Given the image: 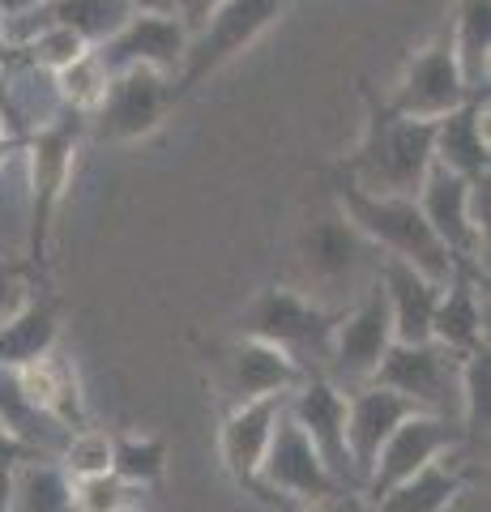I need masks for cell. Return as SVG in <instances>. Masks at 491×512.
<instances>
[{"mask_svg": "<svg viewBox=\"0 0 491 512\" xmlns=\"http://www.w3.org/2000/svg\"><path fill=\"white\" fill-rule=\"evenodd\" d=\"M368 120H363L359 146L342 158V175L363 192H389V197H415L427 167H432L436 120H410L389 111L385 99L363 86Z\"/></svg>", "mask_w": 491, "mask_h": 512, "instance_id": "6da1fadb", "label": "cell"}, {"mask_svg": "<svg viewBox=\"0 0 491 512\" xmlns=\"http://www.w3.org/2000/svg\"><path fill=\"white\" fill-rule=\"evenodd\" d=\"M334 201L342 218L368 239L376 252L398 256V261L415 265L419 274L449 282L457 274V261L449 256V248L436 239V231L427 227V218L419 210L415 197H389V192H363L359 184H351L342 171H334Z\"/></svg>", "mask_w": 491, "mask_h": 512, "instance_id": "7a4b0ae2", "label": "cell"}, {"mask_svg": "<svg viewBox=\"0 0 491 512\" xmlns=\"http://www.w3.org/2000/svg\"><path fill=\"white\" fill-rule=\"evenodd\" d=\"M82 137H86V116H77V111L65 107L60 116H52L43 128H35V133L22 141V154H26V167H30L26 256L35 269L47 265V239H52L56 214H60V205H65Z\"/></svg>", "mask_w": 491, "mask_h": 512, "instance_id": "3957f363", "label": "cell"}, {"mask_svg": "<svg viewBox=\"0 0 491 512\" xmlns=\"http://www.w3.org/2000/svg\"><path fill=\"white\" fill-rule=\"evenodd\" d=\"M282 9H287V0H218L214 13L184 43V64L171 77V99L184 103L218 69H227L235 56L248 52L282 18Z\"/></svg>", "mask_w": 491, "mask_h": 512, "instance_id": "277c9868", "label": "cell"}, {"mask_svg": "<svg viewBox=\"0 0 491 512\" xmlns=\"http://www.w3.org/2000/svg\"><path fill=\"white\" fill-rule=\"evenodd\" d=\"M342 312H325L295 286H265L244 312V338H261L287 350L304 372H321L329 363V338H334Z\"/></svg>", "mask_w": 491, "mask_h": 512, "instance_id": "5b68a950", "label": "cell"}, {"mask_svg": "<svg viewBox=\"0 0 491 512\" xmlns=\"http://www.w3.org/2000/svg\"><path fill=\"white\" fill-rule=\"evenodd\" d=\"M261 495H287V500H304V504H329L342 500V495H355L321 461V453L312 448V440L299 431V423L287 414V402H282V414L274 423V436H269V448L261 457L257 470V491Z\"/></svg>", "mask_w": 491, "mask_h": 512, "instance_id": "8992f818", "label": "cell"}, {"mask_svg": "<svg viewBox=\"0 0 491 512\" xmlns=\"http://www.w3.org/2000/svg\"><path fill=\"white\" fill-rule=\"evenodd\" d=\"M171 107H176L171 77L154 69H120L107 82V94L99 99V107L86 116V137L112 141V146L141 141L171 116Z\"/></svg>", "mask_w": 491, "mask_h": 512, "instance_id": "52a82bcc", "label": "cell"}, {"mask_svg": "<svg viewBox=\"0 0 491 512\" xmlns=\"http://www.w3.org/2000/svg\"><path fill=\"white\" fill-rule=\"evenodd\" d=\"M380 99H385L389 111L410 116V120H440L470 99L462 69H457V56H453V43H449V26L440 30L436 39H427L419 52L402 64L393 90L380 94Z\"/></svg>", "mask_w": 491, "mask_h": 512, "instance_id": "ba28073f", "label": "cell"}, {"mask_svg": "<svg viewBox=\"0 0 491 512\" xmlns=\"http://www.w3.org/2000/svg\"><path fill=\"white\" fill-rule=\"evenodd\" d=\"M457 367H462V355H453L440 342H393L368 384H385L427 414L457 419Z\"/></svg>", "mask_w": 491, "mask_h": 512, "instance_id": "9c48e42d", "label": "cell"}, {"mask_svg": "<svg viewBox=\"0 0 491 512\" xmlns=\"http://www.w3.org/2000/svg\"><path fill=\"white\" fill-rule=\"evenodd\" d=\"M393 346V316H389V295L385 282L376 274L363 286V295L351 312L338 316L334 338H329V363L325 376L329 380H351V384H368L376 363L385 359V350Z\"/></svg>", "mask_w": 491, "mask_h": 512, "instance_id": "30bf717a", "label": "cell"}, {"mask_svg": "<svg viewBox=\"0 0 491 512\" xmlns=\"http://www.w3.org/2000/svg\"><path fill=\"white\" fill-rule=\"evenodd\" d=\"M415 201L427 218V227L449 248L457 269L474 274V278H487V231H479L470 218V180L466 175L432 163L415 192Z\"/></svg>", "mask_w": 491, "mask_h": 512, "instance_id": "8fae6325", "label": "cell"}, {"mask_svg": "<svg viewBox=\"0 0 491 512\" xmlns=\"http://www.w3.org/2000/svg\"><path fill=\"white\" fill-rule=\"evenodd\" d=\"M466 444L462 427H457V419H445V414H427V410H415L410 419H402L398 427H393V436L380 444V453L372 461L368 478H363V491L368 500H376V495H385L389 487L406 483L410 474H419L423 466H432V461H440L449 453V448Z\"/></svg>", "mask_w": 491, "mask_h": 512, "instance_id": "7c38bea8", "label": "cell"}, {"mask_svg": "<svg viewBox=\"0 0 491 512\" xmlns=\"http://www.w3.org/2000/svg\"><path fill=\"white\" fill-rule=\"evenodd\" d=\"M287 414L299 423V431L312 440V448L321 453L325 466L359 495L351 448H346V393H342V384L329 380L325 372H308L287 393Z\"/></svg>", "mask_w": 491, "mask_h": 512, "instance_id": "4fadbf2b", "label": "cell"}, {"mask_svg": "<svg viewBox=\"0 0 491 512\" xmlns=\"http://www.w3.org/2000/svg\"><path fill=\"white\" fill-rule=\"evenodd\" d=\"M184 26L176 13H133L112 39H103L94 52L107 64V73L120 69H154L163 77H176L184 64Z\"/></svg>", "mask_w": 491, "mask_h": 512, "instance_id": "5bb4252c", "label": "cell"}, {"mask_svg": "<svg viewBox=\"0 0 491 512\" xmlns=\"http://www.w3.org/2000/svg\"><path fill=\"white\" fill-rule=\"evenodd\" d=\"M282 402H287V393L252 397V402H231V410L223 414V427H218V453H223V466L235 478V487H244L248 495L257 491V470H261V457L269 448V436H274Z\"/></svg>", "mask_w": 491, "mask_h": 512, "instance_id": "9a60e30c", "label": "cell"}, {"mask_svg": "<svg viewBox=\"0 0 491 512\" xmlns=\"http://www.w3.org/2000/svg\"><path fill=\"white\" fill-rule=\"evenodd\" d=\"M419 406L410 397L385 389V384H359L355 393H346V448H351V466L359 478V491H363V478H368L372 461L380 453V444L393 436V427L402 419H410Z\"/></svg>", "mask_w": 491, "mask_h": 512, "instance_id": "2e32d148", "label": "cell"}, {"mask_svg": "<svg viewBox=\"0 0 491 512\" xmlns=\"http://www.w3.org/2000/svg\"><path fill=\"white\" fill-rule=\"evenodd\" d=\"M368 252L372 244L363 239L351 222L338 214H325V218H312L304 231H299V269L316 282V286H338V282H351L363 265H368Z\"/></svg>", "mask_w": 491, "mask_h": 512, "instance_id": "e0dca14e", "label": "cell"}, {"mask_svg": "<svg viewBox=\"0 0 491 512\" xmlns=\"http://www.w3.org/2000/svg\"><path fill=\"white\" fill-rule=\"evenodd\" d=\"M308 372L299 367L287 350L269 346L261 338H240L223 350V389L231 402H252L269 393H291Z\"/></svg>", "mask_w": 491, "mask_h": 512, "instance_id": "ac0fdd59", "label": "cell"}, {"mask_svg": "<svg viewBox=\"0 0 491 512\" xmlns=\"http://www.w3.org/2000/svg\"><path fill=\"white\" fill-rule=\"evenodd\" d=\"M432 163L449 167L466 180L491 175V141H487V90L470 94L462 107L436 120L432 137Z\"/></svg>", "mask_w": 491, "mask_h": 512, "instance_id": "d6986e66", "label": "cell"}, {"mask_svg": "<svg viewBox=\"0 0 491 512\" xmlns=\"http://www.w3.org/2000/svg\"><path fill=\"white\" fill-rule=\"evenodd\" d=\"M376 278L385 282V295H389L393 342H432V312L445 282L419 274L415 265L398 261V256H380Z\"/></svg>", "mask_w": 491, "mask_h": 512, "instance_id": "ffe728a7", "label": "cell"}, {"mask_svg": "<svg viewBox=\"0 0 491 512\" xmlns=\"http://www.w3.org/2000/svg\"><path fill=\"white\" fill-rule=\"evenodd\" d=\"M474 274H457L440 286L436 312H432V342H440L453 355H470V350L487 346V312H483V295Z\"/></svg>", "mask_w": 491, "mask_h": 512, "instance_id": "44dd1931", "label": "cell"}, {"mask_svg": "<svg viewBox=\"0 0 491 512\" xmlns=\"http://www.w3.org/2000/svg\"><path fill=\"white\" fill-rule=\"evenodd\" d=\"M13 376H18L22 393H26L30 402H35L52 423H60L65 431H73V427H82V423H86L82 380H77L73 363H69V359H60L56 350H52V355H43V359H35V363L13 367Z\"/></svg>", "mask_w": 491, "mask_h": 512, "instance_id": "7402d4cb", "label": "cell"}, {"mask_svg": "<svg viewBox=\"0 0 491 512\" xmlns=\"http://www.w3.org/2000/svg\"><path fill=\"white\" fill-rule=\"evenodd\" d=\"M60 342V299L30 295L9 320H0V367H22L52 355Z\"/></svg>", "mask_w": 491, "mask_h": 512, "instance_id": "603a6c76", "label": "cell"}, {"mask_svg": "<svg viewBox=\"0 0 491 512\" xmlns=\"http://www.w3.org/2000/svg\"><path fill=\"white\" fill-rule=\"evenodd\" d=\"M449 43L470 94L491 86V0H457L449 18Z\"/></svg>", "mask_w": 491, "mask_h": 512, "instance_id": "cb8c5ba5", "label": "cell"}, {"mask_svg": "<svg viewBox=\"0 0 491 512\" xmlns=\"http://www.w3.org/2000/svg\"><path fill=\"white\" fill-rule=\"evenodd\" d=\"M466 483L470 478L462 470L445 466V461H432L419 474H410L406 483L368 500V512H449V504L466 491Z\"/></svg>", "mask_w": 491, "mask_h": 512, "instance_id": "d4e9b609", "label": "cell"}, {"mask_svg": "<svg viewBox=\"0 0 491 512\" xmlns=\"http://www.w3.org/2000/svg\"><path fill=\"white\" fill-rule=\"evenodd\" d=\"M9 512H73V483L56 457H26L9 470Z\"/></svg>", "mask_w": 491, "mask_h": 512, "instance_id": "484cf974", "label": "cell"}, {"mask_svg": "<svg viewBox=\"0 0 491 512\" xmlns=\"http://www.w3.org/2000/svg\"><path fill=\"white\" fill-rule=\"evenodd\" d=\"M0 427H5L13 440H22L26 448H35L39 457H56L60 444H65V436H69L65 427L52 423L22 393V384H18V376H13V367H0Z\"/></svg>", "mask_w": 491, "mask_h": 512, "instance_id": "4316f807", "label": "cell"}, {"mask_svg": "<svg viewBox=\"0 0 491 512\" xmlns=\"http://www.w3.org/2000/svg\"><path fill=\"white\" fill-rule=\"evenodd\" d=\"M487 423H491V350L479 346L462 355V367H457V427H462L470 444H483Z\"/></svg>", "mask_w": 491, "mask_h": 512, "instance_id": "83f0119b", "label": "cell"}, {"mask_svg": "<svg viewBox=\"0 0 491 512\" xmlns=\"http://www.w3.org/2000/svg\"><path fill=\"white\" fill-rule=\"evenodd\" d=\"M56 26H69L73 35H82L90 47H99L103 39H112L116 30L133 18L129 0H47Z\"/></svg>", "mask_w": 491, "mask_h": 512, "instance_id": "f1b7e54d", "label": "cell"}, {"mask_svg": "<svg viewBox=\"0 0 491 512\" xmlns=\"http://www.w3.org/2000/svg\"><path fill=\"white\" fill-rule=\"evenodd\" d=\"M107 82H112V73H107V64L99 60V52H82L73 64H65L60 73H52V86H56V99L60 107L77 111V116H90L99 99L107 94Z\"/></svg>", "mask_w": 491, "mask_h": 512, "instance_id": "f546056e", "label": "cell"}, {"mask_svg": "<svg viewBox=\"0 0 491 512\" xmlns=\"http://www.w3.org/2000/svg\"><path fill=\"white\" fill-rule=\"evenodd\" d=\"M167 470V444L158 436H137V431H124L112 436V474L124 478L133 487H154Z\"/></svg>", "mask_w": 491, "mask_h": 512, "instance_id": "4dcf8cb0", "label": "cell"}, {"mask_svg": "<svg viewBox=\"0 0 491 512\" xmlns=\"http://www.w3.org/2000/svg\"><path fill=\"white\" fill-rule=\"evenodd\" d=\"M56 466L65 470L69 478H90V474H107L112 470V436L99 427H73L65 444H60V453H56Z\"/></svg>", "mask_w": 491, "mask_h": 512, "instance_id": "1f68e13d", "label": "cell"}, {"mask_svg": "<svg viewBox=\"0 0 491 512\" xmlns=\"http://www.w3.org/2000/svg\"><path fill=\"white\" fill-rule=\"evenodd\" d=\"M73 483V512H137L141 508V487L124 483L112 470L90 474V478H69Z\"/></svg>", "mask_w": 491, "mask_h": 512, "instance_id": "d6a6232c", "label": "cell"}, {"mask_svg": "<svg viewBox=\"0 0 491 512\" xmlns=\"http://www.w3.org/2000/svg\"><path fill=\"white\" fill-rule=\"evenodd\" d=\"M82 52H90V43H86L82 35H73L69 26H56V22H52V26H43L18 56H22L26 64H35V69H43V73H60L65 64H73Z\"/></svg>", "mask_w": 491, "mask_h": 512, "instance_id": "836d02e7", "label": "cell"}, {"mask_svg": "<svg viewBox=\"0 0 491 512\" xmlns=\"http://www.w3.org/2000/svg\"><path fill=\"white\" fill-rule=\"evenodd\" d=\"M30 299V278H26V265L0 256V320H9L13 312Z\"/></svg>", "mask_w": 491, "mask_h": 512, "instance_id": "e575fe53", "label": "cell"}, {"mask_svg": "<svg viewBox=\"0 0 491 512\" xmlns=\"http://www.w3.org/2000/svg\"><path fill=\"white\" fill-rule=\"evenodd\" d=\"M214 5L218 0H176V18L184 26V35H193V30L214 13Z\"/></svg>", "mask_w": 491, "mask_h": 512, "instance_id": "d590c367", "label": "cell"}, {"mask_svg": "<svg viewBox=\"0 0 491 512\" xmlns=\"http://www.w3.org/2000/svg\"><path fill=\"white\" fill-rule=\"evenodd\" d=\"M261 500L274 508V512H346L342 500H329V504H304V500H287V495H261Z\"/></svg>", "mask_w": 491, "mask_h": 512, "instance_id": "8d00e7d4", "label": "cell"}, {"mask_svg": "<svg viewBox=\"0 0 491 512\" xmlns=\"http://www.w3.org/2000/svg\"><path fill=\"white\" fill-rule=\"evenodd\" d=\"M26 457H39L35 448H26L22 440H13L5 427H0V470H13L18 461H26Z\"/></svg>", "mask_w": 491, "mask_h": 512, "instance_id": "74e56055", "label": "cell"}, {"mask_svg": "<svg viewBox=\"0 0 491 512\" xmlns=\"http://www.w3.org/2000/svg\"><path fill=\"white\" fill-rule=\"evenodd\" d=\"M137 13H176V0H129Z\"/></svg>", "mask_w": 491, "mask_h": 512, "instance_id": "f35d334b", "label": "cell"}, {"mask_svg": "<svg viewBox=\"0 0 491 512\" xmlns=\"http://www.w3.org/2000/svg\"><path fill=\"white\" fill-rule=\"evenodd\" d=\"M13 154H22V137H9V133H0V171H5V163Z\"/></svg>", "mask_w": 491, "mask_h": 512, "instance_id": "ab89813d", "label": "cell"}, {"mask_svg": "<svg viewBox=\"0 0 491 512\" xmlns=\"http://www.w3.org/2000/svg\"><path fill=\"white\" fill-rule=\"evenodd\" d=\"M13 60H18V52H13L9 39H5V30H0V69H5V64H13Z\"/></svg>", "mask_w": 491, "mask_h": 512, "instance_id": "60d3db41", "label": "cell"}, {"mask_svg": "<svg viewBox=\"0 0 491 512\" xmlns=\"http://www.w3.org/2000/svg\"><path fill=\"white\" fill-rule=\"evenodd\" d=\"M0 512H9V470H0Z\"/></svg>", "mask_w": 491, "mask_h": 512, "instance_id": "b9f144b4", "label": "cell"}, {"mask_svg": "<svg viewBox=\"0 0 491 512\" xmlns=\"http://www.w3.org/2000/svg\"><path fill=\"white\" fill-rule=\"evenodd\" d=\"M13 5H26V0H0V9H13Z\"/></svg>", "mask_w": 491, "mask_h": 512, "instance_id": "7bdbcfd3", "label": "cell"}]
</instances>
